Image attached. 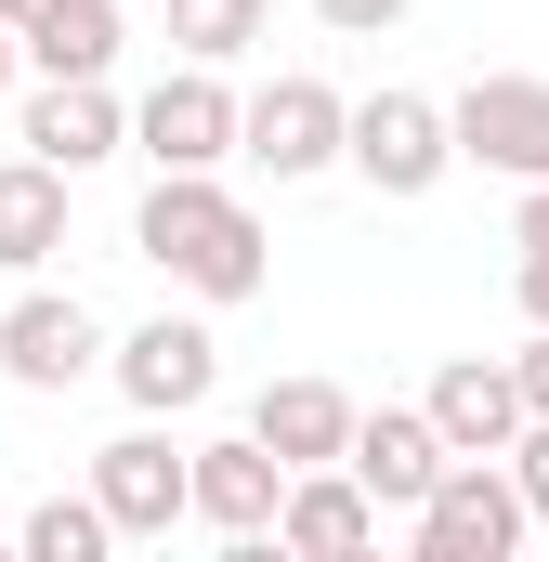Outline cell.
Here are the masks:
<instances>
[{
    "instance_id": "7a4b0ae2",
    "label": "cell",
    "mask_w": 549,
    "mask_h": 562,
    "mask_svg": "<svg viewBox=\"0 0 549 562\" xmlns=\"http://www.w3.org/2000/svg\"><path fill=\"white\" fill-rule=\"evenodd\" d=\"M406 537H418V562H511L537 537V510H524V484H511L497 458H445V471L418 484Z\"/></svg>"
},
{
    "instance_id": "ac0fdd59",
    "label": "cell",
    "mask_w": 549,
    "mask_h": 562,
    "mask_svg": "<svg viewBox=\"0 0 549 562\" xmlns=\"http://www.w3.org/2000/svg\"><path fill=\"white\" fill-rule=\"evenodd\" d=\"M157 13H170V53H183V66H236L274 26V0H157Z\"/></svg>"
},
{
    "instance_id": "7c38bea8",
    "label": "cell",
    "mask_w": 549,
    "mask_h": 562,
    "mask_svg": "<svg viewBox=\"0 0 549 562\" xmlns=\"http://www.w3.org/2000/svg\"><path fill=\"white\" fill-rule=\"evenodd\" d=\"M418 419L445 431V458H497V445L524 431V380H511V353H458V367L418 393Z\"/></svg>"
},
{
    "instance_id": "603a6c76",
    "label": "cell",
    "mask_w": 549,
    "mask_h": 562,
    "mask_svg": "<svg viewBox=\"0 0 549 562\" xmlns=\"http://www.w3.org/2000/svg\"><path fill=\"white\" fill-rule=\"evenodd\" d=\"M511 301H524V327H549V249H524V262H511Z\"/></svg>"
},
{
    "instance_id": "9a60e30c",
    "label": "cell",
    "mask_w": 549,
    "mask_h": 562,
    "mask_svg": "<svg viewBox=\"0 0 549 562\" xmlns=\"http://www.w3.org/2000/svg\"><path fill=\"white\" fill-rule=\"evenodd\" d=\"M249 445H274L288 471H314V458H340V445H354V393H340V380H262Z\"/></svg>"
},
{
    "instance_id": "52a82bcc",
    "label": "cell",
    "mask_w": 549,
    "mask_h": 562,
    "mask_svg": "<svg viewBox=\"0 0 549 562\" xmlns=\"http://www.w3.org/2000/svg\"><path fill=\"white\" fill-rule=\"evenodd\" d=\"M274 497H288V458H274V445H249V431L183 445V524H210V537L262 550V537H274Z\"/></svg>"
},
{
    "instance_id": "6da1fadb",
    "label": "cell",
    "mask_w": 549,
    "mask_h": 562,
    "mask_svg": "<svg viewBox=\"0 0 549 562\" xmlns=\"http://www.w3.org/2000/svg\"><path fill=\"white\" fill-rule=\"evenodd\" d=\"M132 249L170 288H197L210 314H223V301H262V276H274L262 223H249V196H236L223 170H157L144 210H132Z\"/></svg>"
},
{
    "instance_id": "484cf974",
    "label": "cell",
    "mask_w": 549,
    "mask_h": 562,
    "mask_svg": "<svg viewBox=\"0 0 549 562\" xmlns=\"http://www.w3.org/2000/svg\"><path fill=\"white\" fill-rule=\"evenodd\" d=\"M13 66H26V53H13V26H0V92H13Z\"/></svg>"
},
{
    "instance_id": "3957f363",
    "label": "cell",
    "mask_w": 549,
    "mask_h": 562,
    "mask_svg": "<svg viewBox=\"0 0 549 562\" xmlns=\"http://www.w3.org/2000/svg\"><path fill=\"white\" fill-rule=\"evenodd\" d=\"M340 170H354L367 196H432V183L458 170L445 105H432V92H367V105H340Z\"/></svg>"
},
{
    "instance_id": "4fadbf2b",
    "label": "cell",
    "mask_w": 549,
    "mask_h": 562,
    "mask_svg": "<svg viewBox=\"0 0 549 562\" xmlns=\"http://www.w3.org/2000/svg\"><path fill=\"white\" fill-rule=\"evenodd\" d=\"M119 144H132V105H119L105 79H40V92H26V157H53L66 183L105 170Z\"/></svg>"
},
{
    "instance_id": "5bb4252c",
    "label": "cell",
    "mask_w": 549,
    "mask_h": 562,
    "mask_svg": "<svg viewBox=\"0 0 549 562\" xmlns=\"http://www.w3.org/2000/svg\"><path fill=\"white\" fill-rule=\"evenodd\" d=\"M340 471H354L380 510H418V484L445 471V431L418 419V406H354V445H340Z\"/></svg>"
},
{
    "instance_id": "d6986e66",
    "label": "cell",
    "mask_w": 549,
    "mask_h": 562,
    "mask_svg": "<svg viewBox=\"0 0 549 562\" xmlns=\"http://www.w3.org/2000/svg\"><path fill=\"white\" fill-rule=\"evenodd\" d=\"M13 550H26V562H105V550H119V524H105L92 484H79V497H40V510L13 524Z\"/></svg>"
},
{
    "instance_id": "d4e9b609",
    "label": "cell",
    "mask_w": 549,
    "mask_h": 562,
    "mask_svg": "<svg viewBox=\"0 0 549 562\" xmlns=\"http://www.w3.org/2000/svg\"><path fill=\"white\" fill-rule=\"evenodd\" d=\"M26 13H53V0H0V26H26Z\"/></svg>"
},
{
    "instance_id": "8fae6325",
    "label": "cell",
    "mask_w": 549,
    "mask_h": 562,
    "mask_svg": "<svg viewBox=\"0 0 549 562\" xmlns=\"http://www.w3.org/2000/svg\"><path fill=\"white\" fill-rule=\"evenodd\" d=\"M92 510H105L119 537H170V524H183V445L157 419H132L119 445H92Z\"/></svg>"
},
{
    "instance_id": "2e32d148",
    "label": "cell",
    "mask_w": 549,
    "mask_h": 562,
    "mask_svg": "<svg viewBox=\"0 0 549 562\" xmlns=\"http://www.w3.org/2000/svg\"><path fill=\"white\" fill-rule=\"evenodd\" d=\"M119 40H132V13H119V0H53V13H26V26H13V53H26L40 79H105V66H119Z\"/></svg>"
},
{
    "instance_id": "30bf717a",
    "label": "cell",
    "mask_w": 549,
    "mask_h": 562,
    "mask_svg": "<svg viewBox=\"0 0 549 562\" xmlns=\"http://www.w3.org/2000/svg\"><path fill=\"white\" fill-rule=\"evenodd\" d=\"M274 550L288 562H367L380 550V497H367L340 458H314V471H288V497H274Z\"/></svg>"
},
{
    "instance_id": "277c9868",
    "label": "cell",
    "mask_w": 549,
    "mask_h": 562,
    "mask_svg": "<svg viewBox=\"0 0 549 562\" xmlns=\"http://www.w3.org/2000/svg\"><path fill=\"white\" fill-rule=\"evenodd\" d=\"M445 144H458L471 170H497V183H549V79L484 66V79L445 105Z\"/></svg>"
},
{
    "instance_id": "5b68a950",
    "label": "cell",
    "mask_w": 549,
    "mask_h": 562,
    "mask_svg": "<svg viewBox=\"0 0 549 562\" xmlns=\"http://www.w3.org/2000/svg\"><path fill=\"white\" fill-rule=\"evenodd\" d=\"M236 157L274 170V183H314V170H340V92L327 79H262V92H236Z\"/></svg>"
},
{
    "instance_id": "7402d4cb",
    "label": "cell",
    "mask_w": 549,
    "mask_h": 562,
    "mask_svg": "<svg viewBox=\"0 0 549 562\" xmlns=\"http://www.w3.org/2000/svg\"><path fill=\"white\" fill-rule=\"evenodd\" d=\"M511 380H524V419H549V327L524 340V353H511Z\"/></svg>"
},
{
    "instance_id": "ba28073f",
    "label": "cell",
    "mask_w": 549,
    "mask_h": 562,
    "mask_svg": "<svg viewBox=\"0 0 549 562\" xmlns=\"http://www.w3.org/2000/svg\"><path fill=\"white\" fill-rule=\"evenodd\" d=\"M132 157H157V170H223V157H236V92H223V66H170L132 105Z\"/></svg>"
},
{
    "instance_id": "e0dca14e",
    "label": "cell",
    "mask_w": 549,
    "mask_h": 562,
    "mask_svg": "<svg viewBox=\"0 0 549 562\" xmlns=\"http://www.w3.org/2000/svg\"><path fill=\"white\" fill-rule=\"evenodd\" d=\"M66 249V170L53 157H0V276H40Z\"/></svg>"
},
{
    "instance_id": "44dd1931",
    "label": "cell",
    "mask_w": 549,
    "mask_h": 562,
    "mask_svg": "<svg viewBox=\"0 0 549 562\" xmlns=\"http://www.w3.org/2000/svg\"><path fill=\"white\" fill-rule=\"evenodd\" d=\"M314 26H340V40H380V26H406V0H314Z\"/></svg>"
},
{
    "instance_id": "cb8c5ba5",
    "label": "cell",
    "mask_w": 549,
    "mask_h": 562,
    "mask_svg": "<svg viewBox=\"0 0 549 562\" xmlns=\"http://www.w3.org/2000/svg\"><path fill=\"white\" fill-rule=\"evenodd\" d=\"M511 236H524V249H549V183H511Z\"/></svg>"
},
{
    "instance_id": "8992f818",
    "label": "cell",
    "mask_w": 549,
    "mask_h": 562,
    "mask_svg": "<svg viewBox=\"0 0 549 562\" xmlns=\"http://www.w3.org/2000/svg\"><path fill=\"white\" fill-rule=\"evenodd\" d=\"M105 367V314L79 301V288H26L13 314H0V380L13 393H79Z\"/></svg>"
},
{
    "instance_id": "9c48e42d",
    "label": "cell",
    "mask_w": 549,
    "mask_h": 562,
    "mask_svg": "<svg viewBox=\"0 0 549 562\" xmlns=\"http://www.w3.org/2000/svg\"><path fill=\"white\" fill-rule=\"evenodd\" d=\"M105 367H119V393H132L144 419H183V406H210L223 340H210L197 314H157V327H132V340H105Z\"/></svg>"
},
{
    "instance_id": "ffe728a7",
    "label": "cell",
    "mask_w": 549,
    "mask_h": 562,
    "mask_svg": "<svg viewBox=\"0 0 549 562\" xmlns=\"http://www.w3.org/2000/svg\"><path fill=\"white\" fill-rule=\"evenodd\" d=\"M497 471L524 484V510L549 524V419H524V431H511V445H497Z\"/></svg>"
}]
</instances>
